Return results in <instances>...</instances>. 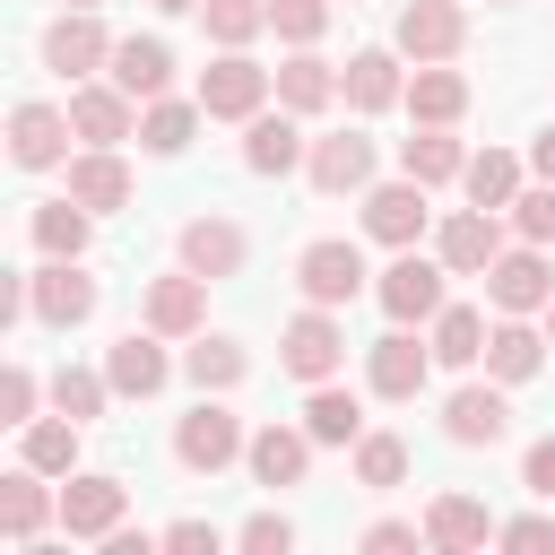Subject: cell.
Returning <instances> with one entry per match:
<instances>
[{
	"label": "cell",
	"mask_w": 555,
	"mask_h": 555,
	"mask_svg": "<svg viewBox=\"0 0 555 555\" xmlns=\"http://www.w3.org/2000/svg\"><path fill=\"white\" fill-rule=\"evenodd\" d=\"M278 364H286L295 382H330V373L347 364V330H338V312H330V304H304V312L278 330Z\"/></svg>",
	"instance_id": "6da1fadb"
},
{
	"label": "cell",
	"mask_w": 555,
	"mask_h": 555,
	"mask_svg": "<svg viewBox=\"0 0 555 555\" xmlns=\"http://www.w3.org/2000/svg\"><path fill=\"white\" fill-rule=\"evenodd\" d=\"M442 278H451L442 260L399 251V260L373 278V295H382V312H390V321H434V312H442Z\"/></svg>",
	"instance_id": "ba28073f"
},
{
	"label": "cell",
	"mask_w": 555,
	"mask_h": 555,
	"mask_svg": "<svg viewBox=\"0 0 555 555\" xmlns=\"http://www.w3.org/2000/svg\"><path fill=\"white\" fill-rule=\"evenodd\" d=\"M0 425H17V434L35 425V373H26V364L0 373Z\"/></svg>",
	"instance_id": "f6af8a7d"
},
{
	"label": "cell",
	"mask_w": 555,
	"mask_h": 555,
	"mask_svg": "<svg viewBox=\"0 0 555 555\" xmlns=\"http://www.w3.org/2000/svg\"><path fill=\"white\" fill-rule=\"evenodd\" d=\"M243 460H251L260 486H304V468H312V434H304V425H260V434L243 442Z\"/></svg>",
	"instance_id": "cb8c5ba5"
},
{
	"label": "cell",
	"mask_w": 555,
	"mask_h": 555,
	"mask_svg": "<svg viewBox=\"0 0 555 555\" xmlns=\"http://www.w3.org/2000/svg\"><path fill=\"white\" fill-rule=\"evenodd\" d=\"M434 364H451V373H468V364H486V312L477 304H442L434 312Z\"/></svg>",
	"instance_id": "f1b7e54d"
},
{
	"label": "cell",
	"mask_w": 555,
	"mask_h": 555,
	"mask_svg": "<svg viewBox=\"0 0 555 555\" xmlns=\"http://www.w3.org/2000/svg\"><path fill=\"white\" fill-rule=\"evenodd\" d=\"M408 113H416V121H460V113H468V78L442 69V61H416V78H408Z\"/></svg>",
	"instance_id": "1f68e13d"
},
{
	"label": "cell",
	"mask_w": 555,
	"mask_h": 555,
	"mask_svg": "<svg viewBox=\"0 0 555 555\" xmlns=\"http://www.w3.org/2000/svg\"><path fill=\"white\" fill-rule=\"evenodd\" d=\"M199 17H208V35H217L225 52H243V43L269 26V0H199Z\"/></svg>",
	"instance_id": "60d3db41"
},
{
	"label": "cell",
	"mask_w": 555,
	"mask_h": 555,
	"mask_svg": "<svg viewBox=\"0 0 555 555\" xmlns=\"http://www.w3.org/2000/svg\"><path fill=\"white\" fill-rule=\"evenodd\" d=\"M503 520L477 503V494H434L425 503V546H442V555H468V546H486Z\"/></svg>",
	"instance_id": "7402d4cb"
},
{
	"label": "cell",
	"mask_w": 555,
	"mask_h": 555,
	"mask_svg": "<svg viewBox=\"0 0 555 555\" xmlns=\"http://www.w3.org/2000/svg\"><path fill=\"white\" fill-rule=\"evenodd\" d=\"M486 304H494V312H546V304H555V269H546V243L494 251V269H486Z\"/></svg>",
	"instance_id": "52a82bcc"
},
{
	"label": "cell",
	"mask_w": 555,
	"mask_h": 555,
	"mask_svg": "<svg viewBox=\"0 0 555 555\" xmlns=\"http://www.w3.org/2000/svg\"><path fill=\"white\" fill-rule=\"evenodd\" d=\"M338 95H347L356 113H382V104H399V95H408V78H399V61H390V52H356V61L338 69Z\"/></svg>",
	"instance_id": "4dcf8cb0"
},
{
	"label": "cell",
	"mask_w": 555,
	"mask_h": 555,
	"mask_svg": "<svg viewBox=\"0 0 555 555\" xmlns=\"http://www.w3.org/2000/svg\"><path fill=\"white\" fill-rule=\"evenodd\" d=\"M546 338H555V304H546Z\"/></svg>",
	"instance_id": "f5cc1de1"
},
{
	"label": "cell",
	"mask_w": 555,
	"mask_h": 555,
	"mask_svg": "<svg viewBox=\"0 0 555 555\" xmlns=\"http://www.w3.org/2000/svg\"><path fill=\"white\" fill-rule=\"evenodd\" d=\"M416 538H425V520H373V529H364V546H373V555H408Z\"/></svg>",
	"instance_id": "7dc6e473"
},
{
	"label": "cell",
	"mask_w": 555,
	"mask_h": 555,
	"mask_svg": "<svg viewBox=\"0 0 555 555\" xmlns=\"http://www.w3.org/2000/svg\"><path fill=\"white\" fill-rule=\"evenodd\" d=\"M104 61H113V35H104V17H95V9H61V17L43 26V69H61L69 87H78V78H95Z\"/></svg>",
	"instance_id": "5b68a950"
},
{
	"label": "cell",
	"mask_w": 555,
	"mask_h": 555,
	"mask_svg": "<svg viewBox=\"0 0 555 555\" xmlns=\"http://www.w3.org/2000/svg\"><path fill=\"white\" fill-rule=\"evenodd\" d=\"M191 130H199V104L156 95V104L139 113V147H147V156H182V147H191Z\"/></svg>",
	"instance_id": "8d00e7d4"
},
{
	"label": "cell",
	"mask_w": 555,
	"mask_h": 555,
	"mask_svg": "<svg viewBox=\"0 0 555 555\" xmlns=\"http://www.w3.org/2000/svg\"><path fill=\"white\" fill-rule=\"evenodd\" d=\"M460 165H468V147L451 139V121H416V139H399V173H416L425 191L460 182Z\"/></svg>",
	"instance_id": "4316f807"
},
{
	"label": "cell",
	"mask_w": 555,
	"mask_h": 555,
	"mask_svg": "<svg viewBox=\"0 0 555 555\" xmlns=\"http://www.w3.org/2000/svg\"><path fill=\"white\" fill-rule=\"evenodd\" d=\"M173 243H182V269H199L208 286H217V278H234V269H243V251H251L234 217H191Z\"/></svg>",
	"instance_id": "44dd1931"
},
{
	"label": "cell",
	"mask_w": 555,
	"mask_h": 555,
	"mask_svg": "<svg viewBox=\"0 0 555 555\" xmlns=\"http://www.w3.org/2000/svg\"><path fill=\"white\" fill-rule=\"evenodd\" d=\"M69 9H95V0H69Z\"/></svg>",
	"instance_id": "db71d44e"
},
{
	"label": "cell",
	"mask_w": 555,
	"mask_h": 555,
	"mask_svg": "<svg viewBox=\"0 0 555 555\" xmlns=\"http://www.w3.org/2000/svg\"><path fill=\"white\" fill-rule=\"evenodd\" d=\"M425 217H434V208H425V182H416V173H399V182H373V191H364V234H373V243H390V251H408V243L425 234Z\"/></svg>",
	"instance_id": "30bf717a"
},
{
	"label": "cell",
	"mask_w": 555,
	"mask_h": 555,
	"mask_svg": "<svg viewBox=\"0 0 555 555\" xmlns=\"http://www.w3.org/2000/svg\"><path fill=\"white\" fill-rule=\"evenodd\" d=\"M104 390H113V373H87V364H61V373H52V408L78 416V425L104 416Z\"/></svg>",
	"instance_id": "f35d334b"
},
{
	"label": "cell",
	"mask_w": 555,
	"mask_h": 555,
	"mask_svg": "<svg viewBox=\"0 0 555 555\" xmlns=\"http://www.w3.org/2000/svg\"><path fill=\"white\" fill-rule=\"evenodd\" d=\"M304 434H312V442H356V434H364V408H356V390H338V382H312V399H304Z\"/></svg>",
	"instance_id": "d6a6232c"
},
{
	"label": "cell",
	"mask_w": 555,
	"mask_h": 555,
	"mask_svg": "<svg viewBox=\"0 0 555 555\" xmlns=\"http://www.w3.org/2000/svg\"><path fill=\"white\" fill-rule=\"evenodd\" d=\"M52 512H61V494H43V468L17 460V468L0 477V529H9V546H35V529H43Z\"/></svg>",
	"instance_id": "d4e9b609"
},
{
	"label": "cell",
	"mask_w": 555,
	"mask_h": 555,
	"mask_svg": "<svg viewBox=\"0 0 555 555\" xmlns=\"http://www.w3.org/2000/svg\"><path fill=\"white\" fill-rule=\"evenodd\" d=\"M104 373H113V390H121V399H156V390H165V373H173L165 330H130V338H113Z\"/></svg>",
	"instance_id": "d6986e66"
},
{
	"label": "cell",
	"mask_w": 555,
	"mask_h": 555,
	"mask_svg": "<svg viewBox=\"0 0 555 555\" xmlns=\"http://www.w3.org/2000/svg\"><path fill=\"white\" fill-rule=\"evenodd\" d=\"M173 460H182L191 477H217L225 460H243V425L217 408V390H199V408L173 425Z\"/></svg>",
	"instance_id": "277c9868"
},
{
	"label": "cell",
	"mask_w": 555,
	"mask_h": 555,
	"mask_svg": "<svg viewBox=\"0 0 555 555\" xmlns=\"http://www.w3.org/2000/svg\"><path fill=\"white\" fill-rule=\"evenodd\" d=\"M87 217H95V208H78V199H43V208H35L43 260H87Z\"/></svg>",
	"instance_id": "e575fe53"
},
{
	"label": "cell",
	"mask_w": 555,
	"mask_h": 555,
	"mask_svg": "<svg viewBox=\"0 0 555 555\" xmlns=\"http://www.w3.org/2000/svg\"><path fill=\"white\" fill-rule=\"evenodd\" d=\"M69 139H78V130H69V113H61V104H17V113H9V156H17L26 173L61 165V156H69Z\"/></svg>",
	"instance_id": "e0dca14e"
},
{
	"label": "cell",
	"mask_w": 555,
	"mask_h": 555,
	"mask_svg": "<svg viewBox=\"0 0 555 555\" xmlns=\"http://www.w3.org/2000/svg\"><path fill=\"white\" fill-rule=\"evenodd\" d=\"M78 416H35L26 425V468H43V477H69L78 468Z\"/></svg>",
	"instance_id": "d590c367"
},
{
	"label": "cell",
	"mask_w": 555,
	"mask_h": 555,
	"mask_svg": "<svg viewBox=\"0 0 555 555\" xmlns=\"http://www.w3.org/2000/svg\"><path fill=\"white\" fill-rule=\"evenodd\" d=\"M460 191H468L477 208H512V199H520V156H503V147L468 156V165H460Z\"/></svg>",
	"instance_id": "836d02e7"
},
{
	"label": "cell",
	"mask_w": 555,
	"mask_h": 555,
	"mask_svg": "<svg viewBox=\"0 0 555 555\" xmlns=\"http://www.w3.org/2000/svg\"><path fill=\"white\" fill-rule=\"evenodd\" d=\"M399 477H408V442H399V434H356V486L390 494Z\"/></svg>",
	"instance_id": "ab89813d"
},
{
	"label": "cell",
	"mask_w": 555,
	"mask_h": 555,
	"mask_svg": "<svg viewBox=\"0 0 555 555\" xmlns=\"http://www.w3.org/2000/svg\"><path fill=\"white\" fill-rule=\"evenodd\" d=\"M104 78H113L121 95L156 104V95L173 87V52H165V35H121V43H113V61H104Z\"/></svg>",
	"instance_id": "2e32d148"
},
{
	"label": "cell",
	"mask_w": 555,
	"mask_h": 555,
	"mask_svg": "<svg viewBox=\"0 0 555 555\" xmlns=\"http://www.w3.org/2000/svg\"><path fill=\"white\" fill-rule=\"evenodd\" d=\"M69 199L95 208V217L121 208V199H130V165H121L113 147H78V156H69Z\"/></svg>",
	"instance_id": "83f0119b"
},
{
	"label": "cell",
	"mask_w": 555,
	"mask_h": 555,
	"mask_svg": "<svg viewBox=\"0 0 555 555\" xmlns=\"http://www.w3.org/2000/svg\"><path fill=\"white\" fill-rule=\"evenodd\" d=\"M529 165H538V182H555V130H538V139H529Z\"/></svg>",
	"instance_id": "f907efd6"
},
{
	"label": "cell",
	"mask_w": 555,
	"mask_h": 555,
	"mask_svg": "<svg viewBox=\"0 0 555 555\" xmlns=\"http://www.w3.org/2000/svg\"><path fill=\"white\" fill-rule=\"evenodd\" d=\"M156 9H165V17H182V9H199V0H156Z\"/></svg>",
	"instance_id": "816d5d0a"
},
{
	"label": "cell",
	"mask_w": 555,
	"mask_h": 555,
	"mask_svg": "<svg viewBox=\"0 0 555 555\" xmlns=\"http://www.w3.org/2000/svg\"><path fill=\"white\" fill-rule=\"evenodd\" d=\"M304 156H312V147H304V130H295V113H286V104L243 121V165H251V173H295Z\"/></svg>",
	"instance_id": "603a6c76"
},
{
	"label": "cell",
	"mask_w": 555,
	"mask_h": 555,
	"mask_svg": "<svg viewBox=\"0 0 555 555\" xmlns=\"http://www.w3.org/2000/svg\"><path fill=\"white\" fill-rule=\"evenodd\" d=\"M269 78H278V104H286V113H321V104L338 95V69L312 61V43H295V61H278Z\"/></svg>",
	"instance_id": "f546056e"
},
{
	"label": "cell",
	"mask_w": 555,
	"mask_h": 555,
	"mask_svg": "<svg viewBox=\"0 0 555 555\" xmlns=\"http://www.w3.org/2000/svg\"><path fill=\"white\" fill-rule=\"evenodd\" d=\"M512 234L520 243H555V182H538V191L512 199Z\"/></svg>",
	"instance_id": "b9f144b4"
},
{
	"label": "cell",
	"mask_w": 555,
	"mask_h": 555,
	"mask_svg": "<svg viewBox=\"0 0 555 555\" xmlns=\"http://www.w3.org/2000/svg\"><path fill=\"white\" fill-rule=\"evenodd\" d=\"M130 104H139V95H121L113 78H104V87H87V78H78V87H69V130H78L87 147H121V139L139 130V113H130Z\"/></svg>",
	"instance_id": "4fadbf2b"
},
{
	"label": "cell",
	"mask_w": 555,
	"mask_h": 555,
	"mask_svg": "<svg viewBox=\"0 0 555 555\" xmlns=\"http://www.w3.org/2000/svg\"><path fill=\"white\" fill-rule=\"evenodd\" d=\"M199 321H208V278H199V269L147 278V330H165V338H199Z\"/></svg>",
	"instance_id": "ac0fdd59"
},
{
	"label": "cell",
	"mask_w": 555,
	"mask_h": 555,
	"mask_svg": "<svg viewBox=\"0 0 555 555\" xmlns=\"http://www.w3.org/2000/svg\"><path fill=\"white\" fill-rule=\"evenodd\" d=\"M182 373H191L199 390H234V382L251 373V356H243L234 338H191V347H182Z\"/></svg>",
	"instance_id": "74e56055"
},
{
	"label": "cell",
	"mask_w": 555,
	"mask_h": 555,
	"mask_svg": "<svg viewBox=\"0 0 555 555\" xmlns=\"http://www.w3.org/2000/svg\"><path fill=\"white\" fill-rule=\"evenodd\" d=\"M26 312L52 321V330H78V321H95V278H87L78 260H43V269L26 278Z\"/></svg>",
	"instance_id": "9c48e42d"
},
{
	"label": "cell",
	"mask_w": 555,
	"mask_h": 555,
	"mask_svg": "<svg viewBox=\"0 0 555 555\" xmlns=\"http://www.w3.org/2000/svg\"><path fill=\"white\" fill-rule=\"evenodd\" d=\"M520 486H529L538 503H555V434H546V442H529V460H520Z\"/></svg>",
	"instance_id": "bcb514c9"
},
{
	"label": "cell",
	"mask_w": 555,
	"mask_h": 555,
	"mask_svg": "<svg viewBox=\"0 0 555 555\" xmlns=\"http://www.w3.org/2000/svg\"><path fill=\"white\" fill-rule=\"evenodd\" d=\"M121 503H130V494H121V477H69V486H61V529L104 546V538L121 529Z\"/></svg>",
	"instance_id": "ffe728a7"
},
{
	"label": "cell",
	"mask_w": 555,
	"mask_h": 555,
	"mask_svg": "<svg viewBox=\"0 0 555 555\" xmlns=\"http://www.w3.org/2000/svg\"><path fill=\"white\" fill-rule=\"evenodd\" d=\"M538 364H546V338L529 330V312H503V321L486 330V373H494V382L512 390V382H529Z\"/></svg>",
	"instance_id": "484cf974"
},
{
	"label": "cell",
	"mask_w": 555,
	"mask_h": 555,
	"mask_svg": "<svg viewBox=\"0 0 555 555\" xmlns=\"http://www.w3.org/2000/svg\"><path fill=\"white\" fill-rule=\"evenodd\" d=\"M494 538H503V546H555V512H520V520H503Z\"/></svg>",
	"instance_id": "c3c4849f"
},
{
	"label": "cell",
	"mask_w": 555,
	"mask_h": 555,
	"mask_svg": "<svg viewBox=\"0 0 555 555\" xmlns=\"http://www.w3.org/2000/svg\"><path fill=\"white\" fill-rule=\"evenodd\" d=\"M442 434H451L460 451H494V442L512 434V399H503L494 382H468V390L442 399Z\"/></svg>",
	"instance_id": "8fae6325"
},
{
	"label": "cell",
	"mask_w": 555,
	"mask_h": 555,
	"mask_svg": "<svg viewBox=\"0 0 555 555\" xmlns=\"http://www.w3.org/2000/svg\"><path fill=\"white\" fill-rule=\"evenodd\" d=\"M295 286H304V304H356L364 295V251L347 243V234H321V243H304L295 251Z\"/></svg>",
	"instance_id": "7a4b0ae2"
},
{
	"label": "cell",
	"mask_w": 555,
	"mask_h": 555,
	"mask_svg": "<svg viewBox=\"0 0 555 555\" xmlns=\"http://www.w3.org/2000/svg\"><path fill=\"white\" fill-rule=\"evenodd\" d=\"M269 26H278L286 43H321V26H330V0H269Z\"/></svg>",
	"instance_id": "7bdbcfd3"
},
{
	"label": "cell",
	"mask_w": 555,
	"mask_h": 555,
	"mask_svg": "<svg viewBox=\"0 0 555 555\" xmlns=\"http://www.w3.org/2000/svg\"><path fill=\"white\" fill-rule=\"evenodd\" d=\"M165 546H182V555H217V529H208V520H173Z\"/></svg>",
	"instance_id": "681fc988"
},
{
	"label": "cell",
	"mask_w": 555,
	"mask_h": 555,
	"mask_svg": "<svg viewBox=\"0 0 555 555\" xmlns=\"http://www.w3.org/2000/svg\"><path fill=\"white\" fill-rule=\"evenodd\" d=\"M468 43V9L460 0H408L399 9V52L408 61H451Z\"/></svg>",
	"instance_id": "7c38bea8"
},
{
	"label": "cell",
	"mask_w": 555,
	"mask_h": 555,
	"mask_svg": "<svg viewBox=\"0 0 555 555\" xmlns=\"http://www.w3.org/2000/svg\"><path fill=\"white\" fill-rule=\"evenodd\" d=\"M494 217H503V208H477V199H468V208H451V217H442V234H434V260H442L451 278H486V269H494V251H503V225H494Z\"/></svg>",
	"instance_id": "8992f818"
},
{
	"label": "cell",
	"mask_w": 555,
	"mask_h": 555,
	"mask_svg": "<svg viewBox=\"0 0 555 555\" xmlns=\"http://www.w3.org/2000/svg\"><path fill=\"white\" fill-rule=\"evenodd\" d=\"M425 373H434V347H416V338H408V321H399L390 338H373V356H364L373 399H416V390H425Z\"/></svg>",
	"instance_id": "9a60e30c"
},
{
	"label": "cell",
	"mask_w": 555,
	"mask_h": 555,
	"mask_svg": "<svg viewBox=\"0 0 555 555\" xmlns=\"http://www.w3.org/2000/svg\"><path fill=\"white\" fill-rule=\"evenodd\" d=\"M269 87H278V78H269L260 61H243V52H217V61L199 69V113H208V121H251V113L269 104Z\"/></svg>",
	"instance_id": "3957f363"
},
{
	"label": "cell",
	"mask_w": 555,
	"mask_h": 555,
	"mask_svg": "<svg viewBox=\"0 0 555 555\" xmlns=\"http://www.w3.org/2000/svg\"><path fill=\"white\" fill-rule=\"evenodd\" d=\"M234 546H243V555H286V546H295V520H286V512H251V520L234 529Z\"/></svg>",
	"instance_id": "ee69618b"
},
{
	"label": "cell",
	"mask_w": 555,
	"mask_h": 555,
	"mask_svg": "<svg viewBox=\"0 0 555 555\" xmlns=\"http://www.w3.org/2000/svg\"><path fill=\"white\" fill-rule=\"evenodd\" d=\"M304 173H312V191H373V139L364 130H330V139H312V156H304Z\"/></svg>",
	"instance_id": "5bb4252c"
}]
</instances>
